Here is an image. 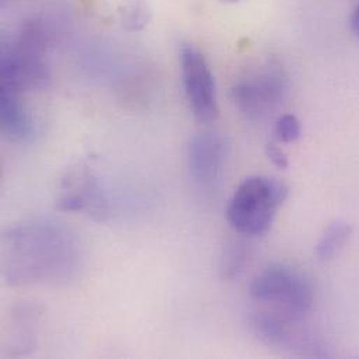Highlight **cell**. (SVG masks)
<instances>
[{"mask_svg": "<svg viewBox=\"0 0 359 359\" xmlns=\"http://www.w3.org/2000/svg\"><path fill=\"white\" fill-rule=\"evenodd\" d=\"M249 260V249L242 242H232L224 249L221 257V273L224 278L239 277Z\"/></svg>", "mask_w": 359, "mask_h": 359, "instance_id": "11", "label": "cell"}, {"mask_svg": "<svg viewBox=\"0 0 359 359\" xmlns=\"http://www.w3.org/2000/svg\"><path fill=\"white\" fill-rule=\"evenodd\" d=\"M288 93L284 70L274 63L259 66L242 76L232 88L236 109L249 121L260 122L276 112Z\"/></svg>", "mask_w": 359, "mask_h": 359, "instance_id": "5", "label": "cell"}, {"mask_svg": "<svg viewBox=\"0 0 359 359\" xmlns=\"http://www.w3.org/2000/svg\"><path fill=\"white\" fill-rule=\"evenodd\" d=\"M266 156L269 160L280 170H285L288 167V157L287 154L274 143H269L266 146Z\"/></svg>", "mask_w": 359, "mask_h": 359, "instance_id": "13", "label": "cell"}, {"mask_svg": "<svg viewBox=\"0 0 359 359\" xmlns=\"http://www.w3.org/2000/svg\"><path fill=\"white\" fill-rule=\"evenodd\" d=\"M301 320L274 309H259L250 316V326L253 333L269 346L298 350L309 355H325L319 351L320 346L315 334L301 327Z\"/></svg>", "mask_w": 359, "mask_h": 359, "instance_id": "7", "label": "cell"}, {"mask_svg": "<svg viewBox=\"0 0 359 359\" xmlns=\"http://www.w3.org/2000/svg\"><path fill=\"white\" fill-rule=\"evenodd\" d=\"M351 28L355 32V35L359 36V4L354 8L351 15Z\"/></svg>", "mask_w": 359, "mask_h": 359, "instance_id": "14", "label": "cell"}, {"mask_svg": "<svg viewBox=\"0 0 359 359\" xmlns=\"http://www.w3.org/2000/svg\"><path fill=\"white\" fill-rule=\"evenodd\" d=\"M228 157V143L214 132L197 133L187 146V167L194 183L203 190H214L221 182Z\"/></svg>", "mask_w": 359, "mask_h": 359, "instance_id": "8", "label": "cell"}, {"mask_svg": "<svg viewBox=\"0 0 359 359\" xmlns=\"http://www.w3.org/2000/svg\"><path fill=\"white\" fill-rule=\"evenodd\" d=\"M287 197L288 186L284 182L270 177H249L229 200L226 219L242 235H264Z\"/></svg>", "mask_w": 359, "mask_h": 359, "instance_id": "2", "label": "cell"}, {"mask_svg": "<svg viewBox=\"0 0 359 359\" xmlns=\"http://www.w3.org/2000/svg\"><path fill=\"white\" fill-rule=\"evenodd\" d=\"M224 1H239V0H224Z\"/></svg>", "mask_w": 359, "mask_h": 359, "instance_id": "15", "label": "cell"}, {"mask_svg": "<svg viewBox=\"0 0 359 359\" xmlns=\"http://www.w3.org/2000/svg\"><path fill=\"white\" fill-rule=\"evenodd\" d=\"M20 91L0 90V118L4 133L15 142H28L34 136V123L25 109Z\"/></svg>", "mask_w": 359, "mask_h": 359, "instance_id": "9", "label": "cell"}, {"mask_svg": "<svg viewBox=\"0 0 359 359\" xmlns=\"http://www.w3.org/2000/svg\"><path fill=\"white\" fill-rule=\"evenodd\" d=\"M274 135L280 143H294L302 135V126L295 115H283L277 119Z\"/></svg>", "mask_w": 359, "mask_h": 359, "instance_id": "12", "label": "cell"}, {"mask_svg": "<svg viewBox=\"0 0 359 359\" xmlns=\"http://www.w3.org/2000/svg\"><path fill=\"white\" fill-rule=\"evenodd\" d=\"M353 233V228L346 221H334L323 232L316 245V257L320 262L334 259L347 245Z\"/></svg>", "mask_w": 359, "mask_h": 359, "instance_id": "10", "label": "cell"}, {"mask_svg": "<svg viewBox=\"0 0 359 359\" xmlns=\"http://www.w3.org/2000/svg\"><path fill=\"white\" fill-rule=\"evenodd\" d=\"M180 69L186 98L194 118L201 123L214 122L218 116L215 80L204 55L194 45L182 46Z\"/></svg>", "mask_w": 359, "mask_h": 359, "instance_id": "6", "label": "cell"}, {"mask_svg": "<svg viewBox=\"0 0 359 359\" xmlns=\"http://www.w3.org/2000/svg\"><path fill=\"white\" fill-rule=\"evenodd\" d=\"M3 277L10 285H56L77 276L81 246L62 224L35 219L4 233Z\"/></svg>", "mask_w": 359, "mask_h": 359, "instance_id": "1", "label": "cell"}, {"mask_svg": "<svg viewBox=\"0 0 359 359\" xmlns=\"http://www.w3.org/2000/svg\"><path fill=\"white\" fill-rule=\"evenodd\" d=\"M45 48L42 31L35 25L27 27L14 43L4 45L0 59L1 87L20 93L45 88L49 81Z\"/></svg>", "mask_w": 359, "mask_h": 359, "instance_id": "4", "label": "cell"}, {"mask_svg": "<svg viewBox=\"0 0 359 359\" xmlns=\"http://www.w3.org/2000/svg\"><path fill=\"white\" fill-rule=\"evenodd\" d=\"M250 295L255 301L298 319H304L315 302L311 281L298 270L284 264L269 266L263 270L253 280Z\"/></svg>", "mask_w": 359, "mask_h": 359, "instance_id": "3", "label": "cell"}]
</instances>
